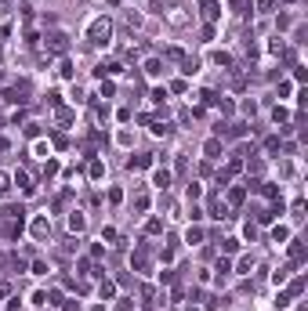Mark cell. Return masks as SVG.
Segmentation results:
<instances>
[{
	"label": "cell",
	"instance_id": "cell-32",
	"mask_svg": "<svg viewBox=\"0 0 308 311\" xmlns=\"http://www.w3.org/2000/svg\"><path fill=\"white\" fill-rule=\"evenodd\" d=\"M286 275H290V268H283V271H276V275H272V282H276V286H283V282H286Z\"/></svg>",
	"mask_w": 308,
	"mask_h": 311
},
{
	"label": "cell",
	"instance_id": "cell-34",
	"mask_svg": "<svg viewBox=\"0 0 308 311\" xmlns=\"http://www.w3.org/2000/svg\"><path fill=\"white\" fill-rule=\"evenodd\" d=\"M116 141L124 145V149H130V131H120V134H116Z\"/></svg>",
	"mask_w": 308,
	"mask_h": 311
},
{
	"label": "cell",
	"instance_id": "cell-25",
	"mask_svg": "<svg viewBox=\"0 0 308 311\" xmlns=\"http://www.w3.org/2000/svg\"><path fill=\"white\" fill-rule=\"evenodd\" d=\"M268 51H272V54H283V51H286L283 36H272V44H268Z\"/></svg>",
	"mask_w": 308,
	"mask_h": 311
},
{
	"label": "cell",
	"instance_id": "cell-19",
	"mask_svg": "<svg viewBox=\"0 0 308 311\" xmlns=\"http://www.w3.org/2000/svg\"><path fill=\"white\" fill-rule=\"evenodd\" d=\"M113 293H116V286H113L109 279H102V282H98V297H102V300H109Z\"/></svg>",
	"mask_w": 308,
	"mask_h": 311
},
{
	"label": "cell",
	"instance_id": "cell-41",
	"mask_svg": "<svg viewBox=\"0 0 308 311\" xmlns=\"http://www.w3.org/2000/svg\"><path fill=\"white\" fill-rule=\"evenodd\" d=\"M229 4H232V7H236V11H243V15H247V7H250V4H247V0H229Z\"/></svg>",
	"mask_w": 308,
	"mask_h": 311
},
{
	"label": "cell",
	"instance_id": "cell-15",
	"mask_svg": "<svg viewBox=\"0 0 308 311\" xmlns=\"http://www.w3.org/2000/svg\"><path fill=\"white\" fill-rule=\"evenodd\" d=\"M210 62H214V66H221V69H232V54L229 51H214Z\"/></svg>",
	"mask_w": 308,
	"mask_h": 311
},
{
	"label": "cell",
	"instance_id": "cell-3",
	"mask_svg": "<svg viewBox=\"0 0 308 311\" xmlns=\"http://www.w3.org/2000/svg\"><path fill=\"white\" fill-rule=\"evenodd\" d=\"M29 232H33V239L48 243V239H51V217H48V214H36L33 224H29Z\"/></svg>",
	"mask_w": 308,
	"mask_h": 311
},
{
	"label": "cell",
	"instance_id": "cell-40",
	"mask_svg": "<svg viewBox=\"0 0 308 311\" xmlns=\"http://www.w3.org/2000/svg\"><path fill=\"white\" fill-rule=\"evenodd\" d=\"M257 7H261V11H265V15H268V11H272V7H276V0H257Z\"/></svg>",
	"mask_w": 308,
	"mask_h": 311
},
{
	"label": "cell",
	"instance_id": "cell-16",
	"mask_svg": "<svg viewBox=\"0 0 308 311\" xmlns=\"http://www.w3.org/2000/svg\"><path fill=\"white\" fill-rule=\"evenodd\" d=\"M87 174H91V181H102V178H105V163H102V159H91Z\"/></svg>",
	"mask_w": 308,
	"mask_h": 311
},
{
	"label": "cell",
	"instance_id": "cell-36",
	"mask_svg": "<svg viewBox=\"0 0 308 311\" xmlns=\"http://www.w3.org/2000/svg\"><path fill=\"white\" fill-rule=\"evenodd\" d=\"M109 203H124V192H120V188H109Z\"/></svg>",
	"mask_w": 308,
	"mask_h": 311
},
{
	"label": "cell",
	"instance_id": "cell-5",
	"mask_svg": "<svg viewBox=\"0 0 308 311\" xmlns=\"http://www.w3.org/2000/svg\"><path fill=\"white\" fill-rule=\"evenodd\" d=\"M44 40H48V51H54V54H65V51H69V36H65V33H48Z\"/></svg>",
	"mask_w": 308,
	"mask_h": 311
},
{
	"label": "cell",
	"instance_id": "cell-44",
	"mask_svg": "<svg viewBox=\"0 0 308 311\" xmlns=\"http://www.w3.org/2000/svg\"><path fill=\"white\" fill-rule=\"evenodd\" d=\"M185 311H200V308H185Z\"/></svg>",
	"mask_w": 308,
	"mask_h": 311
},
{
	"label": "cell",
	"instance_id": "cell-1",
	"mask_svg": "<svg viewBox=\"0 0 308 311\" xmlns=\"http://www.w3.org/2000/svg\"><path fill=\"white\" fill-rule=\"evenodd\" d=\"M87 40L91 44H109V40H113V22H109L105 15H98L95 22L87 25Z\"/></svg>",
	"mask_w": 308,
	"mask_h": 311
},
{
	"label": "cell",
	"instance_id": "cell-12",
	"mask_svg": "<svg viewBox=\"0 0 308 311\" xmlns=\"http://www.w3.org/2000/svg\"><path fill=\"white\" fill-rule=\"evenodd\" d=\"M4 221H26V210H22V203H11V206H4Z\"/></svg>",
	"mask_w": 308,
	"mask_h": 311
},
{
	"label": "cell",
	"instance_id": "cell-31",
	"mask_svg": "<svg viewBox=\"0 0 308 311\" xmlns=\"http://www.w3.org/2000/svg\"><path fill=\"white\" fill-rule=\"evenodd\" d=\"M26 138H40V123H26Z\"/></svg>",
	"mask_w": 308,
	"mask_h": 311
},
{
	"label": "cell",
	"instance_id": "cell-21",
	"mask_svg": "<svg viewBox=\"0 0 308 311\" xmlns=\"http://www.w3.org/2000/svg\"><path fill=\"white\" fill-rule=\"evenodd\" d=\"M185 243L200 246V243H203V228H189V232H185Z\"/></svg>",
	"mask_w": 308,
	"mask_h": 311
},
{
	"label": "cell",
	"instance_id": "cell-22",
	"mask_svg": "<svg viewBox=\"0 0 308 311\" xmlns=\"http://www.w3.org/2000/svg\"><path fill=\"white\" fill-rule=\"evenodd\" d=\"M200 196H203V188L196 185V181H189V188H185V199H189V203H196Z\"/></svg>",
	"mask_w": 308,
	"mask_h": 311
},
{
	"label": "cell",
	"instance_id": "cell-13",
	"mask_svg": "<svg viewBox=\"0 0 308 311\" xmlns=\"http://www.w3.org/2000/svg\"><path fill=\"white\" fill-rule=\"evenodd\" d=\"M0 235H4V239H18V235H22V221H7L0 228Z\"/></svg>",
	"mask_w": 308,
	"mask_h": 311
},
{
	"label": "cell",
	"instance_id": "cell-33",
	"mask_svg": "<svg viewBox=\"0 0 308 311\" xmlns=\"http://www.w3.org/2000/svg\"><path fill=\"white\" fill-rule=\"evenodd\" d=\"M265 149H268V152H279V149H283V141H279V138H268Z\"/></svg>",
	"mask_w": 308,
	"mask_h": 311
},
{
	"label": "cell",
	"instance_id": "cell-27",
	"mask_svg": "<svg viewBox=\"0 0 308 311\" xmlns=\"http://www.w3.org/2000/svg\"><path fill=\"white\" fill-rule=\"evenodd\" d=\"M250 268H254V257H239V275H250Z\"/></svg>",
	"mask_w": 308,
	"mask_h": 311
},
{
	"label": "cell",
	"instance_id": "cell-26",
	"mask_svg": "<svg viewBox=\"0 0 308 311\" xmlns=\"http://www.w3.org/2000/svg\"><path fill=\"white\" fill-rule=\"evenodd\" d=\"M272 239H276V243H286V239H290V228H283V224H279L276 232H272Z\"/></svg>",
	"mask_w": 308,
	"mask_h": 311
},
{
	"label": "cell",
	"instance_id": "cell-23",
	"mask_svg": "<svg viewBox=\"0 0 308 311\" xmlns=\"http://www.w3.org/2000/svg\"><path fill=\"white\" fill-rule=\"evenodd\" d=\"M124 22H127V29H138V25H142V15L127 11V15H124Z\"/></svg>",
	"mask_w": 308,
	"mask_h": 311
},
{
	"label": "cell",
	"instance_id": "cell-2",
	"mask_svg": "<svg viewBox=\"0 0 308 311\" xmlns=\"http://www.w3.org/2000/svg\"><path fill=\"white\" fill-rule=\"evenodd\" d=\"M163 18H167V22H171V25H174V29H189V25H192V15H189V11H185V7H181V4H174V7H167V11H163Z\"/></svg>",
	"mask_w": 308,
	"mask_h": 311
},
{
	"label": "cell",
	"instance_id": "cell-8",
	"mask_svg": "<svg viewBox=\"0 0 308 311\" xmlns=\"http://www.w3.org/2000/svg\"><path fill=\"white\" fill-rule=\"evenodd\" d=\"M145 167H153V156L149 152H138L134 159H127V170H145Z\"/></svg>",
	"mask_w": 308,
	"mask_h": 311
},
{
	"label": "cell",
	"instance_id": "cell-29",
	"mask_svg": "<svg viewBox=\"0 0 308 311\" xmlns=\"http://www.w3.org/2000/svg\"><path fill=\"white\" fill-rule=\"evenodd\" d=\"M243 239H250V243H254V239H257V228H254V224H250V221L243 224Z\"/></svg>",
	"mask_w": 308,
	"mask_h": 311
},
{
	"label": "cell",
	"instance_id": "cell-11",
	"mask_svg": "<svg viewBox=\"0 0 308 311\" xmlns=\"http://www.w3.org/2000/svg\"><path fill=\"white\" fill-rule=\"evenodd\" d=\"M153 185L167 192V188H171V170H167V167L163 170H153Z\"/></svg>",
	"mask_w": 308,
	"mask_h": 311
},
{
	"label": "cell",
	"instance_id": "cell-30",
	"mask_svg": "<svg viewBox=\"0 0 308 311\" xmlns=\"http://www.w3.org/2000/svg\"><path fill=\"white\" fill-rule=\"evenodd\" d=\"M58 72H62L65 80H69V76H73V62H69V58H62V66H58Z\"/></svg>",
	"mask_w": 308,
	"mask_h": 311
},
{
	"label": "cell",
	"instance_id": "cell-6",
	"mask_svg": "<svg viewBox=\"0 0 308 311\" xmlns=\"http://www.w3.org/2000/svg\"><path fill=\"white\" fill-rule=\"evenodd\" d=\"M200 15L207 22H218L221 18V0H200Z\"/></svg>",
	"mask_w": 308,
	"mask_h": 311
},
{
	"label": "cell",
	"instance_id": "cell-14",
	"mask_svg": "<svg viewBox=\"0 0 308 311\" xmlns=\"http://www.w3.org/2000/svg\"><path fill=\"white\" fill-rule=\"evenodd\" d=\"M83 228H87V217H83L80 210H73L69 214V232H83Z\"/></svg>",
	"mask_w": 308,
	"mask_h": 311
},
{
	"label": "cell",
	"instance_id": "cell-37",
	"mask_svg": "<svg viewBox=\"0 0 308 311\" xmlns=\"http://www.w3.org/2000/svg\"><path fill=\"white\" fill-rule=\"evenodd\" d=\"M36 156H40V159H48V156H51V145L40 141V145H36Z\"/></svg>",
	"mask_w": 308,
	"mask_h": 311
},
{
	"label": "cell",
	"instance_id": "cell-28",
	"mask_svg": "<svg viewBox=\"0 0 308 311\" xmlns=\"http://www.w3.org/2000/svg\"><path fill=\"white\" fill-rule=\"evenodd\" d=\"M221 250H225V253H236L239 250V239H221Z\"/></svg>",
	"mask_w": 308,
	"mask_h": 311
},
{
	"label": "cell",
	"instance_id": "cell-10",
	"mask_svg": "<svg viewBox=\"0 0 308 311\" xmlns=\"http://www.w3.org/2000/svg\"><path fill=\"white\" fill-rule=\"evenodd\" d=\"M203 156H207V159H218L221 156V138H207L203 141Z\"/></svg>",
	"mask_w": 308,
	"mask_h": 311
},
{
	"label": "cell",
	"instance_id": "cell-9",
	"mask_svg": "<svg viewBox=\"0 0 308 311\" xmlns=\"http://www.w3.org/2000/svg\"><path fill=\"white\" fill-rule=\"evenodd\" d=\"M243 199H247V188H243V185H232L229 196H225V203H229V206H239Z\"/></svg>",
	"mask_w": 308,
	"mask_h": 311
},
{
	"label": "cell",
	"instance_id": "cell-38",
	"mask_svg": "<svg viewBox=\"0 0 308 311\" xmlns=\"http://www.w3.org/2000/svg\"><path fill=\"white\" fill-rule=\"evenodd\" d=\"M153 102H167V87H156L153 90Z\"/></svg>",
	"mask_w": 308,
	"mask_h": 311
},
{
	"label": "cell",
	"instance_id": "cell-17",
	"mask_svg": "<svg viewBox=\"0 0 308 311\" xmlns=\"http://www.w3.org/2000/svg\"><path fill=\"white\" fill-rule=\"evenodd\" d=\"M149 131H153L156 138H167V134H171V123H160V120H149Z\"/></svg>",
	"mask_w": 308,
	"mask_h": 311
},
{
	"label": "cell",
	"instance_id": "cell-42",
	"mask_svg": "<svg viewBox=\"0 0 308 311\" xmlns=\"http://www.w3.org/2000/svg\"><path fill=\"white\" fill-rule=\"evenodd\" d=\"M0 15H7V0H0Z\"/></svg>",
	"mask_w": 308,
	"mask_h": 311
},
{
	"label": "cell",
	"instance_id": "cell-24",
	"mask_svg": "<svg viewBox=\"0 0 308 311\" xmlns=\"http://www.w3.org/2000/svg\"><path fill=\"white\" fill-rule=\"evenodd\" d=\"M145 232H149V235H160V232H163V221H160V217H153V221L145 224Z\"/></svg>",
	"mask_w": 308,
	"mask_h": 311
},
{
	"label": "cell",
	"instance_id": "cell-18",
	"mask_svg": "<svg viewBox=\"0 0 308 311\" xmlns=\"http://www.w3.org/2000/svg\"><path fill=\"white\" fill-rule=\"evenodd\" d=\"M160 72H163V62L160 58H149L145 62V76H160Z\"/></svg>",
	"mask_w": 308,
	"mask_h": 311
},
{
	"label": "cell",
	"instance_id": "cell-43",
	"mask_svg": "<svg viewBox=\"0 0 308 311\" xmlns=\"http://www.w3.org/2000/svg\"><path fill=\"white\" fill-rule=\"evenodd\" d=\"M7 311H18V304H11V308H7Z\"/></svg>",
	"mask_w": 308,
	"mask_h": 311
},
{
	"label": "cell",
	"instance_id": "cell-35",
	"mask_svg": "<svg viewBox=\"0 0 308 311\" xmlns=\"http://www.w3.org/2000/svg\"><path fill=\"white\" fill-rule=\"evenodd\" d=\"M7 188H11V174L0 170V192H7Z\"/></svg>",
	"mask_w": 308,
	"mask_h": 311
},
{
	"label": "cell",
	"instance_id": "cell-20",
	"mask_svg": "<svg viewBox=\"0 0 308 311\" xmlns=\"http://www.w3.org/2000/svg\"><path fill=\"white\" fill-rule=\"evenodd\" d=\"M181 72H185V76L200 72V58H189V54H185V62H181Z\"/></svg>",
	"mask_w": 308,
	"mask_h": 311
},
{
	"label": "cell",
	"instance_id": "cell-4",
	"mask_svg": "<svg viewBox=\"0 0 308 311\" xmlns=\"http://www.w3.org/2000/svg\"><path fill=\"white\" fill-rule=\"evenodd\" d=\"M4 102H11V105H22V102H29V84H15V87H7L4 90Z\"/></svg>",
	"mask_w": 308,
	"mask_h": 311
},
{
	"label": "cell",
	"instance_id": "cell-39",
	"mask_svg": "<svg viewBox=\"0 0 308 311\" xmlns=\"http://www.w3.org/2000/svg\"><path fill=\"white\" fill-rule=\"evenodd\" d=\"M247 170H254V174H261V170H265V163H261V159H250V163H247Z\"/></svg>",
	"mask_w": 308,
	"mask_h": 311
},
{
	"label": "cell",
	"instance_id": "cell-7",
	"mask_svg": "<svg viewBox=\"0 0 308 311\" xmlns=\"http://www.w3.org/2000/svg\"><path fill=\"white\" fill-rule=\"evenodd\" d=\"M11 185H18V188H22V196H33V192H36V185L29 181V174H26V170L11 174Z\"/></svg>",
	"mask_w": 308,
	"mask_h": 311
}]
</instances>
